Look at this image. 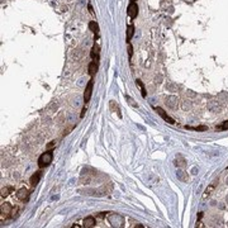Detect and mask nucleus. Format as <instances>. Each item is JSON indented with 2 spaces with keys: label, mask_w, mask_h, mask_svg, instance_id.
I'll return each instance as SVG.
<instances>
[{
  "label": "nucleus",
  "mask_w": 228,
  "mask_h": 228,
  "mask_svg": "<svg viewBox=\"0 0 228 228\" xmlns=\"http://www.w3.org/2000/svg\"><path fill=\"white\" fill-rule=\"evenodd\" d=\"M156 112H157V113H159V114L161 115V117H162V118L165 119V121H166V122H167V123H170V124H174V123H175V121H174V119H173V118H171V117H169V115H167L166 113H165V112H164V109H162V108H160V107H157V108H156Z\"/></svg>",
  "instance_id": "39448f33"
},
{
  "label": "nucleus",
  "mask_w": 228,
  "mask_h": 228,
  "mask_svg": "<svg viewBox=\"0 0 228 228\" xmlns=\"http://www.w3.org/2000/svg\"><path fill=\"white\" fill-rule=\"evenodd\" d=\"M41 177H42V173H41V171H37V173H34V174L32 175V176H30L29 182H30V184H32L33 186H34V185H37L38 182H40Z\"/></svg>",
  "instance_id": "423d86ee"
},
{
  "label": "nucleus",
  "mask_w": 228,
  "mask_h": 228,
  "mask_svg": "<svg viewBox=\"0 0 228 228\" xmlns=\"http://www.w3.org/2000/svg\"><path fill=\"white\" fill-rule=\"evenodd\" d=\"M10 190H12L10 188H5V189H3V190H1V198H4V196L8 195Z\"/></svg>",
  "instance_id": "aec40b11"
},
{
  "label": "nucleus",
  "mask_w": 228,
  "mask_h": 228,
  "mask_svg": "<svg viewBox=\"0 0 228 228\" xmlns=\"http://www.w3.org/2000/svg\"><path fill=\"white\" fill-rule=\"evenodd\" d=\"M219 129H228V121H226V122H224L222 127H219Z\"/></svg>",
  "instance_id": "412c9836"
},
{
  "label": "nucleus",
  "mask_w": 228,
  "mask_h": 228,
  "mask_svg": "<svg viewBox=\"0 0 228 228\" xmlns=\"http://www.w3.org/2000/svg\"><path fill=\"white\" fill-rule=\"evenodd\" d=\"M56 145V141H52V143H50V145H48V148H52V147H53Z\"/></svg>",
  "instance_id": "5701e85b"
},
{
  "label": "nucleus",
  "mask_w": 228,
  "mask_h": 228,
  "mask_svg": "<svg viewBox=\"0 0 228 228\" xmlns=\"http://www.w3.org/2000/svg\"><path fill=\"white\" fill-rule=\"evenodd\" d=\"M188 129H194V131H200V132H204L208 129L207 125H199V127H186Z\"/></svg>",
  "instance_id": "a211bd4d"
},
{
  "label": "nucleus",
  "mask_w": 228,
  "mask_h": 228,
  "mask_svg": "<svg viewBox=\"0 0 228 228\" xmlns=\"http://www.w3.org/2000/svg\"><path fill=\"white\" fill-rule=\"evenodd\" d=\"M214 188H216V185H214V184H212V185H210V186H208V188H207V190H205V193H204V196H203V198H207V196H208V195H210V194H212V191L214 190Z\"/></svg>",
  "instance_id": "f3484780"
},
{
  "label": "nucleus",
  "mask_w": 228,
  "mask_h": 228,
  "mask_svg": "<svg viewBox=\"0 0 228 228\" xmlns=\"http://www.w3.org/2000/svg\"><path fill=\"white\" fill-rule=\"evenodd\" d=\"M89 28H90L91 32H94V33H98V30H99V27H98L96 22H90L89 23Z\"/></svg>",
  "instance_id": "dca6fc26"
},
{
  "label": "nucleus",
  "mask_w": 228,
  "mask_h": 228,
  "mask_svg": "<svg viewBox=\"0 0 228 228\" xmlns=\"http://www.w3.org/2000/svg\"><path fill=\"white\" fill-rule=\"evenodd\" d=\"M17 196H18V199L19 200H23V202H26V199H27V196H28V190L26 188H23V189H20V190L17 193Z\"/></svg>",
  "instance_id": "1a4fd4ad"
},
{
  "label": "nucleus",
  "mask_w": 228,
  "mask_h": 228,
  "mask_svg": "<svg viewBox=\"0 0 228 228\" xmlns=\"http://www.w3.org/2000/svg\"><path fill=\"white\" fill-rule=\"evenodd\" d=\"M128 53H129V57H131V56H132V46L131 44L128 46Z\"/></svg>",
  "instance_id": "4be33fe9"
},
{
  "label": "nucleus",
  "mask_w": 228,
  "mask_h": 228,
  "mask_svg": "<svg viewBox=\"0 0 228 228\" xmlns=\"http://www.w3.org/2000/svg\"><path fill=\"white\" fill-rule=\"evenodd\" d=\"M136 84H137V86L139 87V90H141V94H142V96L145 98V96H146V89H145V86H143L142 81H141V80H136Z\"/></svg>",
  "instance_id": "2eb2a0df"
},
{
  "label": "nucleus",
  "mask_w": 228,
  "mask_h": 228,
  "mask_svg": "<svg viewBox=\"0 0 228 228\" xmlns=\"http://www.w3.org/2000/svg\"><path fill=\"white\" fill-rule=\"evenodd\" d=\"M95 218L94 217H87V218H85L84 219V226L85 227H87V228H90V227H94L95 226Z\"/></svg>",
  "instance_id": "9d476101"
},
{
  "label": "nucleus",
  "mask_w": 228,
  "mask_h": 228,
  "mask_svg": "<svg viewBox=\"0 0 228 228\" xmlns=\"http://www.w3.org/2000/svg\"><path fill=\"white\" fill-rule=\"evenodd\" d=\"M177 98L176 96H169L166 99V104L167 107H170L171 109H175V108H177Z\"/></svg>",
  "instance_id": "0eeeda50"
},
{
  "label": "nucleus",
  "mask_w": 228,
  "mask_h": 228,
  "mask_svg": "<svg viewBox=\"0 0 228 228\" xmlns=\"http://www.w3.org/2000/svg\"><path fill=\"white\" fill-rule=\"evenodd\" d=\"M177 167H185V159L182 156H176V162H175Z\"/></svg>",
  "instance_id": "f8f14e48"
},
{
  "label": "nucleus",
  "mask_w": 228,
  "mask_h": 228,
  "mask_svg": "<svg viewBox=\"0 0 228 228\" xmlns=\"http://www.w3.org/2000/svg\"><path fill=\"white\" fill-rule=\"evenodd\" d=\"M89 10H90L91 14H94V10H93V8H91V5H89Z\"/></svg>",
  "instance_id": "b1692460"
},
{
  "label": "nucleus",
  "mask_w": 228,
  "mask_h": 228,
  "mask_svg": "<svg viewBox=\"0 0 228 228\" xmlns=\"http://www.w3.org/2000/svg\"><path fill=\"white\" fill-rule=\"evenodd\" d=\"M96 70H98V65H96V62H90V65H89V73L91 76L94 75V73L96 72Z\"/></svg>",
  "instance_id": "ddd939ff"
},
{
  "label": "nucleus",
  "mask_w": 228,
  "mask_h": 228,
  "mask_svg": "<svg viewBox=\"0 0 228 228\" xmlns=\"http://www.w3.org/2000/svg\"><path fill=\"white\" fill-rule=\"evenodd\" d=\"M132 1H134V0H132Z\"/></svg>",
  "instance_id": "393cba45"
},
{
  "label": "nucleus",
  "mask_w": 228,
  "mask_h": 228,
  "mask_svg": "<svg viewBox=\"0 0 228 228\" xmlns=\"http://www.w3.org/2000/svg\"><path fill=\"white\" fill-rule=\"evenodd\" d=\"M109 223L113 227H123L124 226V218L121 214H110L109 216Z\"/></svg>",
  "instance_id": "f03ea898"
},
{
  "label": "nucleus",
  "mask_w": 228,
  "mask_h": 228,
  "mask_svg": "<svg viewBox=\"0 0 228 228\" xmlns=\"http://www.w3.org/2000/svg\"><path fill=\"white\" fill-rule=\"evenodd\" d=\"M52 159H53V153H52V151H47V152L42 153L41 157L38 159V166H40L41 169L48 166V165L52 162Z\"/></svg>",
  "instance_id": "f257e3e1"
},
{
  "label": "nucleus",
  "mask_w": 228,
  "mask_h": 228,
  "mask_svg": "<svg viewBox=\"0 0 228 228\" xmlns=\"http://www.w3.org/2000/svg\"><path fill=\"white\" fill-rule=\"evenodd\" d=\"M127 13H128V15L131 17L132 19H134L136 17H137V14H138V6H137V4L134 1H132L131 4L128 5V9H127Z\"/></svg>",
  "instance_id": "20e7f679"
},
{
  "label": "nucleus",
  "mask_w": 228,
  "mask_h": 228,
  "mask_svg": "<svg viewBox=\"0 0 228 228\" xmlns=\"http://www.w3.org/2000/svg\"><path fill=\"white\" fill-rule=\"evenodd\" d=\"M93 86H94V80H90L86 85L85 93H84V100H85V103H87V101L90 100L91 94H93Z\"/></svg>",
  "instance_id": "7ed1b4c3"
},
{
  "label": "nucleus",
  "mask_w": 228,
  "mask_h": 228,
  "mask_svg": "<svg viewBox=\"0 0 228 228\" xmlns=\"http://www.w3.org/2000/svg\"><path fill=\"white\" fill-rule=\"evenodd\" d=\"M176 175H177L179 180H181V181H184V182H186V181L189 180V177H188V174L185 173V171H182V170H179L177 173H176Z\"/></svg>",
  "instance_id": "9b49d317"
},
{
  "label": "nucleus",
  "mask_w": 228,
  "mask_h": 228,
  "mask_svg": "<svg viewBox=\"0 0 228 228\" xmlns=\"http://www.w3.org/2000/svg\"><path fill=\"white\" fill-rule=\"evenodd\" d=\"M109 107H110V110H112V112H117L119 117H122V115H121V113H119V107H118L117 104H115V101H114V100H110V103H109Z\"/></svg>",
  "instance_id": "4468645a"
},
{
  "label": "nucleus",
  "mask_w": 228,
  "mask_h": 228,
  "mask_svg": "<svg viewBox=\"0 0 228 228\" xmlns=\"http://www.w3.org/2000/svg\"><path fill=\"white\" fill-rule=\"evenodd\" d=\"M132 36H133V26H128L127 28V41L128 42L132 38Z\"/></svg>",
  "instance_id": "6ab92c4d"
},
{
  "label": "nucleus",
  "mask_w": 228,
  "mask_h": 228,
  "mask_svg": "<svg viewBox=\"0 0 228 228\" xmlns=\"http://www.w3.org/2000/svg\"><path fill=\"white\" fill-rule=\"evenodd\" d=\"M13 212V208L9 204H3L1 205V219H4V217L6 218L9 213Z\"/></svg>",
  "instance_id": "6e6552de"
}]
</instances>
